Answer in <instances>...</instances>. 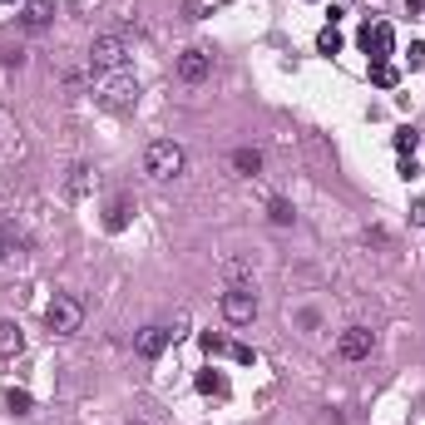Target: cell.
Returning a JSON list of instances; mask_svg holds the SVG:
<instances>
[{
  "label": "cell",
  "mask_w": 425,
  "mask_h": 425,
  "mask_svg": "<svg viewBox=\"0 0 425 425\" xmlns=\"http://www.w3.org/2000/svg\"><path fill=\"white\" fill-rule=\"evenodd\" d=\"M0 65H6V70H20V65H25V50H0Z\"/></svg>",
  "instance_id": "603a6c76"
},
{
  "label": "cell",
  "mask_w": 425,
  "mask_h": 425,
  "mask_svg": "<svg viewBox=\"0 0 425 425\" xmlns=\"http://www.w3.org/2000/svg\"><path fill=\"white\" fill-rule=\"evenodd\" d=\"M410 218H415V223H425V203H415V208H410Z\"/></svg>",
  "instance_id": "d4e9b609"
},
{
  "label": "cell",
  "mask_w": 425,
  "mask_h": 425,
  "mask_svg": "<svg viewBox=\"0 0 425 425\" xmlns=\"http://www.w3.org/2000/svg\"><path fill=\"white\" fill-rule=\"evenodd\" d=\"M134 99H139V80H134V75H124V70L99 75V104H109V109H129Z\"/></svg>",
  "instance_id": "277c9868"
},
{
  "label": "cell",
  "mask_w": 425,
  "mask_h": 425,
  "mask_svg": "<svg viewBox=\"0 0 425 425\" xmlns=\"http://www.w3.org/2000/svg\"><path fill=\"white\" fill-rule=\"evenodd\" d=\"M233 168L248 173V178H258V173H262V153H258V148H233Z\"/></svg>",
  "instance_id": "5bb4252c"
},
{
  "label": "cell",
  "mask_w": 425,
  "mask_h": 425,
  "mask_svg": "<svg viewBox=\"0 0 425 425\" xmlns=\"http://www.w3.org/2000/svg\"><path fill=\"white\" fill-rule=\"evenodd\" d=\"M134 425H144V420H134Z\"/></svg>",
  "instance_id": "4316f807"
},
{
  "label": "cell",
  "mask_w": 425,
  "mask_h": 425,
  "mask_svg": "<svg viewBox=\"0 0 425 425\" xmlns=\"http://www.w3.org/2000/svg\"><path fill=\"white\" fill-rule=\"evenodd\" d=\"M371 80H376V89H395V70H391V65H376Z\"/></svg>",
  "instance_id": "7402d4cb"
},
{
  "label": "cell",
  "mask_w": 425,
  "mask_h": 425,
  "mask_svg": "<svg viewBox=\"0 0 425 425\" xmlns=\"http://www.w3.org/2000/svg\"><path fill=\"white\" fill-rule=\"evenodd\" d=\"M410 70H425V45H420V40L410 45Z\"/></svg>",
  "instance_id": "cb8c5ba5"
},
{
  "label": "cell",
  "mask_w": 425,
  "mask_h": 425,
  "mask_svg": "<svg viewBox=\"0 0 425 425\" xmlns=\"http://www.w3.org/2000/svg\"><path fill=\"white\" fill-rule=\"evenodd\" d=\"M25 351V336H20V326L15 322H0V366H6V361H15Z\"/></svg>",
  "instance_id": "7c38bea8"
},
{
  "label": "cell",
  "mask_w": 425,
  "mask_h": 425,
  "mask_svg": "<svg viewBox=\"0 0 425 425\" xmlns=\"http://www.w3.org/2000/svg\"><path fill=\"white\" fill-rule=\"evenodd\" d=\"M198 346H203L208 356H223V351H228V336H223V331H203V336H198Z\"/></svg>",
  "instance_id": "ac0fdd59"
},
{
  "label": "cell",
  "mask_w": 425,
  "mask_h": 425,
  "mask_svg": "<svg viewBox=\"0 0 425 425\" xmlns=\"http://www.w3.org/2000/svg\"><path fill=\"white\" fill-rule=\"evenodd\" d=\"M25 253V233H15V223H0V262Z\"/></svg>",
  "instance_id": "4fadbf2b"
},
{
  "label": "cell",
  "mask_w": 425,
  "mask_h": 425,
  "mask_svg": "<svg viewBox=\"0 0 425 425\" xmlns=\"http://www.w3.org/2000/svg\"><path fill=\"white\" fill-rule=\"evenodd\" d=\"M183 163H188V153H183V144H173V139H153V144L144 148V173H148L153 183L178 178Z\"/></svg>",
  "instance_id": "6da1fadb"
},
{
  "label": "cell",
  "mask_w": 425,
  "mask_h": 425,
  "mask_svg": "<svg viewBox=\"0 0 425 425\" xmlns=\"http://www.w3.org/2000/svg\"><path fill=\"white\" fill-rule=\"evenodd\" d=\"M6 405H11L15 415H25V410H30V391H15V386H11V391H6Z\"/></svg>",
  "instance_id": "44dd1931"
},
{
  "label": "cell",
  "mask_w": 425,
  "mask_h": 425,
  "mask_svg": "<svg viewBox=\"0 0 425 425\" xmlns=\"http://www.w3.org/2000/svg\"><path fill=\"white\" fill-rule=\"evenodd\" d=\"M55 20V6H50V0H25V6H20V25L25 30H45Z\"/></svg>",
  "instance_id": "30bf717a"
},
{
  "label": "cell",
  "mask_w": 425,
  "mask_h": 425,
  "mask_svg": "<svg viewBox=\"0 0 425 425\" xmlns=\"http://www.w3.org/2000/svg\"><path fill=\"white\" fill-rule=\"evenodd\" d=\"M317 50H322V55H336V50H341V35H336V25H326V30L317 35Z\"/></svg>",
  "instance_id": "d6986e66"
},
{
  "label": "cell",
  "mask_w": 425,
  "mask_h": 425,
  "mask_svg": "<svg viewBox=\"0 0 425 425\" xmlns=\"http://www.w3.org/2000/svg\"><path fill=\"white\" fill-rule=\"evenodd\" d=\"M223 317H228V326H253V317H258V292H253L248 282H233V287L223 292Z\"/></svg>",
  "instance_id": "3957f363"
},
{
  "label": "cell",
  "mask_w": 425,
  "mask_h": 425,
  "mask_svg": "<svg viewBox=\"0 0 425 425\" xmlns=\"http://www.w3.org/2000/svg\"><path fill=\"white\" fill-rule=\"evenodd\" d=\"M94 183H99V173H94V168H84V163H80V168H75V173H70V198H84V193H89V188H94Z\"/></svg>",
  "instance_id": "2e32d148"
},
{
  "label": "cell",
  "mask_w": 425,
  "mask_h": 425,
  "mask_svg": "<svg viewBox=\"0 0 425 425\" xmlns=\"http://www.w3.org/2000/svg\"><path fill=\"white\" fill-rule=\"evenodd\" d=\"M11 6H25V0H11Z\"/></svg>",
  "instance_id": "484cf974"
},
{
  "label": "cell",
  "mask_w": 425,
  "mask_h": 425,
  "mask_svg": "<svg viewBox=\"0 0 425 425\" xmlns=\"http://www.w3.org/2000/svg\"><path fill=\"white\" fill-rule=\"evenodd\" d=\"M80 322H84V307H80L75 297H55V302L45 307V326H50L55 336H75Z\"/></svg>",
  "instance_id": "5b68a950"
},
{
  "label": "cell",
  "mask_w": 425,
  "mask_h": 425,
  "mask_svg": "<svg viewBox=\"0 0 425 425\" xmlns=\"http://www.w3.org/2000/svg\"><path fill=\"white\" fill-rule=\"evenodd\" d=\"M208 75H212V55L208 50H183L178 55V80L183 84H203Z\"/></svg>",
  "instance_id": "52a82bcc"
},
{
  "label": "cell",
  "mask_w": 425,
  "mask_h": 425,
  "mask_svg": "<svg viewBox=\"0 0 425 425\" xmlns=\"http://www.w3.org/2000/svg\"><path fill=\"white\" fill-rule=\"evenodd\" d=\"M391 45H395V30H391L386 20H376V25L361 30V50L371 55V65H386V60H391Z\"/></svg>",
  "instance_id": "8992f818"
},
{
  "label": "cell",
  "mask_w": 425,
  "mask_h": 425,
  "mask_svg": "<svg viewBox=\"0 0 425 425\" xmlns=\"http://www.w3.org/2000/svg\"><path fill=\"white\" fill-rule=\"evenodd\" d=\"M371 346H376V336H371L366 326H346V331L336 336V351H341L346 361H361V356H371Z\"/></svg>",
  "instance_id": "ba28073f"
},
{
  "label": "cell",
  "mask_w": 425,
  "mask_h": 425,
  "mask_svg": "<svg viewBox=\"0 0 425 425\" xmlns=\"http://www.w3.org/2000/svg\"><path fill=\"white\" fill-rule=\"evenodd\" d=\"M395 148H400V153L410 158V153L420 148V134H415V129H395Z\"/></svg>",
  "instance_id": "ffe728a7"
},
{
  "label": "cell",
  "mask_w": 425,
  "mask_h": 425,
  "mask_svg": "<svg viewBox=\"0 0 425 425\" xmlns=\"http://www.w3.org/2000/svg\"><path fill=\"white\" fill-rule=\"evenodd\" d=\"M203 395H228V381L218 376V371H198V381H193Z\"/></svg>",
  "instance_id": "e0dca14e"
},
{
  "label": "cell",
  "mask_w": 425,
  "mask_h": 425,
  "mask_svg": "<svg viewBox=\"0 0 425 425\" xmlns=\"http://www.w3.org/2000/svg\"><path fill=\"white\" fill-rule=\"evenodd\" d=\"M168 341H173V331H168V326H144V331L134 336V351L153 361V356H163V351H168Z\"/></svg>",
  "instance_id": "9c48e42d"
},
{
  "label": "cell",
  "mask_w": 425,
  "mask_h": 425,
  "mask_svg": "<svg viewBox=\"0 0 425 425\" xmlns=\"http://www.w3.org/2000/svg\"><path fill=\"white\" fill-rule=\"evenodd\" d=\"M267 218H272V228H292V223H297V208H292L287 198H272V203H267Z\"/></svg>",
  "instance_id": "9a60e30c"
},
{
  "label": "cell",
  "mask_w": 425,
  "mask_h": 425,
  "mask_svg": "<svg viewBox=\"0 0 425 425\" xmlns=\"http://www.w3.org/2000/svg\"><path fill=\"white\" fill-rule=\"evenodd\" d=\"M124 60H129L124 35H94V45H89V75H94V80H99V75L124 70Z\"/></svg>",
  "instance_id": "7a4b0ae2"
},
{
  "label": "cell",
  "mask_w": 425,
  "mask_h": 425,
  "mask_svg": "<svg viewBox=\"0 0 425 425\" xmlns=\"http://www.w3.org/2000/svg\"><path fill=\"white\" fill-rule=\"evenodd\" d=\"M134 212H139V208H134V198H114V203H109V212H104V228H109V233H124V228L134 223Z\"/></svg>",
  "instance_id": "8fae6325"
}]
</instances>
